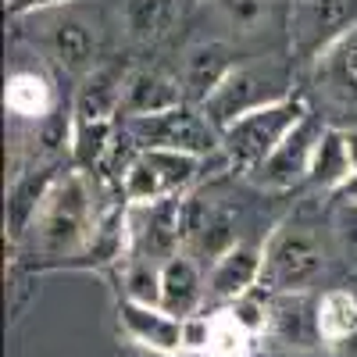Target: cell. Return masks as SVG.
Instances as JSON below:
<instances>
[{
	"label": "cell",
	"mask_w": 357,
	"mask_h": 357,
	"mask_svg": "<svg viewBox=\"0 0 357 357\" xmlns=\"http://www.w3.org/2000/svg\"><path fill=\"white\" fill-rule=\"evenodd\" d=\"M97 200L100 197L93 186V172H82V168L68 165L57 175V183L50 186L43 207L36 211L33 225L25 229L22 240L40 257H50V261L82 257V250L93 240L100 211H104Z\"/></svg>",
	"instance_id": "1"
},
{
	"label": "cell",
	"mask_w": 357,
	"mask_h": 357,
	"mask_svg": "<svg viewBox=\"0 0 357 357\" xmlns=\"http://www.w3.org/2000/svg\"><path fill=\"white\" fill-rule=\"evenodd\" d=\"M307 114H311L307 100L296 97V93L243 114L240 122L222 129V158L240 172H254L261 161L272 158V151L304 122Z\"/></svg>",
	"instance_id": "2"
},
{
	"label": "cell",
	"mask_w": 357,
	"mask_h": 357,
	"mask_svg": "<svg viewBox=\"0 0 357 357\" xmlns=\"http://www.w3.org/2000/svg\"><path fill=\"white\" fill-rule=\"evenodd\" d=\"M122 132L129 136V143L136 151H186L197 158H218L222 154V132L215 129V122L207 118L197 104H178L158 114H129L118 118Z\"/></svg>",
	"instance_id": "3"
},
{
	"label": "cell",
	"mask_w": 357,
	"mask_h": 357,
	"mask_svg": "<svg viewBox=\"0 0 357 357\" xmlns=\"http://www.w3.org/2000/svg\"><path fill=\"white\" fill-rule=\"evenodd\" d=\"M357 29V0H289L286 47L293 65H318L343 36Z\"/></svg>",
	"instance_id": "4"
},
{
	"label": "cell",
	"mask_w": 357,
	"mask_h": 357,
	"mask_svg": "<svg viewBox=\"0 0 357 357\" xmlns=\"http://www.w3.org/2000/svg\"><path fill=\"white\" fill-rule=\"evenodd\" d=\"M207 158L186 154V151H136L132 161L126 165L118 178V193L129 204H154V200H172L186 197L200 178H204Z\"/></svg>",
	"instance_id": "5"
},
{
	"label": "cell",
	"mask_w": 357,
	"mask_h": 357,
	"mask_svg": "<svg viewBox=\"0 0 357 357\" xmlns=\"http://www.w3.org/2000/svg\"><path fill=\"white\" fill-rule=\"evenodd\" d=\"M321 240L311 225L301 222H282L264 243V264H261V282L268 289H304L321 272Z\"/></svg>",
	"instance_id": "6"
},
{
	"label": "cell",
	"mask_w": 357,
	"mask_h": 357,
	"mask_svg": "<svg viewBox=\"0 0 357 357\" xmlns=\"http://www.w3.org/2000/svg\"><path fill=\"white\" fill-rule=\"evenodd\" d=\"M289 97V75L275 65H236V72L215 89L211 97L200 104V111L215 122V129H229L232 122H240L243 114L264 107V104H275Z\"/></svg>",
	"instance_id": "7"
},
{
	"label": "cell",
	"mask_w": 357,
	"mask_h": 357,
	"mask_svg": "<svg viewBox=\"0 0 357 357\" xmlns=\"http://www.w3.org/2000/svg\"><path fill=\"white\" fill-rule=\"evenodd\" d=\"M325 122H318V114H307L301 126H296L268 161H261L254 172H247L261 190H272V193H286L296 183H307V172H311V158H314V146L321 136Z\"/></svg>",
	"instance_id": "8"
},
{
	"label": "cell",
	"mask_w": 357,
	"mask_h": 357,
	"mask_svg": "<svg viewBox=\"0 0 357 357\" xmlns=\"http://www.w3.org/2000/svg\"><path fill=\"white\" fill-rule=\"evenodd\" d=\"M33 18L47 22L43 47L50 50L54 65H61L72 75H86L89 68L97 65L100 40H97V29L89 25L82 15H75L68 8H54V11H43V15H33Z\"/></svg>",
	"instance_id": "9"
},
{
	"label": "cell",
	"mask_w": 357,
	"mask_h": 357,
	"mask_svg": "<svg viewBox=\"0 0 357 357\" xmlns=\"http://www.w3.org/2000/svg\"><path fill=\"white\" fill-rule=\"evenodd\" d=\"M57 175H61V168L50 158H40V161L33 158L18 172H11V186H8V232H11V240H22L25 229L33 225L50 186L57 183Z\"/></svg>",
	"instance_id": "10"
},
{
	"label": "cell",
	"mask_w": 357,
	"mask_h": 357,
	"mask_svg": "<svg viewBox=\"0 0 357 357\" xmlns=\"http://www.w3.org/2000/svg\"><path fill=\"white\" fill-rule=\"evenodd\" d=\"M126 79L129 72L122 65H93L79 89H75V100H72V114L75 118H89V122H118L122 114V97H126Z\"/></svg>",
	"instance_id": "11"
},
{
	"label": "cell",
	"mask_w": 357,
	"mask_h": 357,
	"mask_svg": "<svg viewBox=\"0 0 357 357\" xmlns=\"http://www.w3.org/2000/svg\"><path fill=\"white\" fill-rule=\"evenodd\" d=\"M236 54L229 43L222 40H204V43H193L186 50V65H183V89H186V100L190 104H204L215 89L236 72Z\"/></svg>",
	"instance_id": "12"
},
{
	"label": "cell",
	"mask_w": 357,
	"mask_h": 357,
	"mask_svg": "<svg viewBox=\"0 0 357 357\" xmlns=\"http://www.w3.org/2000/svg\"><path fill=\"white\" fill-rule=\"evenodd\" d=\"M178 104H186L183 79H175L172 72H165L158 65H143V68H132L126 79V97H122V114L118 118L158 114V111H168Z\"/></svg>",
	"instance_id": "13"
},
{
	"label": "cell",
	"mask_w": 357,
	"mask_h": 357,
	"mask_svg": "<svg viewBox=\"0 0 357 357\" xmlns=\"http://www.w3.org/2000/svg\"><path fill=\"white\" fill-rule=\"evenodd\" d=\"M186 243L197 254H207L218 261L225 250L236 247V229H232V211H225L222 204L193 197L186 200Z\"/></svg>",
	"instance_id": "14"
},
{
	"label": "cell",
	"mask_w": 357,
	"mask_h": 357,
	"mask_svg": "<svg viewBox=\"0 0 357 357\" xmlns=\"http://www.w3.org/2000/svg\"><path fill=\"white\" fill-rule=\"evenodd\" d=\"M118 314H122L126 333L136 343L151 347V350H161V354H178V350H183V318L165 311L161 304L126 301Z\"/></svg>",
	"instance_id": "15"
},
{
	"label": "cell",
	"mask_w": 357,
	"mask_h": 357,
	"mask_svg": "<svg viewBox=\"0 0 357 357\" xmlns=\"http://www.w3.org/2000/svg\"><path fill=\"white\" fill-rule=\"evenodd\" d=\"M4 107L15 122H47L57 111V93L43 72L36 68H18L8 75V89H4Z\"/></svg>",
	"instance_id": "16"
},
{
	"label": "cell",
	"mask_w": 357,
	"mask_h": 357,
	"mask_svg": "<svg viewBox=\"0 0 357 357\" xmlns=\"http://www.w3.org/2000/svg\"><path fill=\"white\" fill-rule=\"evenodd\" d=\"M318 72V89L343 111H357V29L343 36L329 54L314 65Z\"/></svg>",
	"instance_id": "17"
},
{
	"label": "cell",
	"mask_w": 357,
	"mask_h": 357,
	"mask_svg": "<svg viewBox=\"0 0 357 357\" xmlns=\"http://www.w3.org/2000/svg\"><path fill=\"white\" fill-rule=\"evenodd\" d=\"M183 11H186V0H126L122 22H126L129 40L161 43L178 29Z\"/></svg>",
	"instance_id": "18"
},
{
	"label": "cell",
	"mask_w": 357,
	"mask_h": 357,
	"mask_svg": "<svg viewBox=\"0 0 357 357\" xmlns=\"http://www.w3.org/2000/svg\"><path fill=\"white\" fill-rule=\"evenodd\" d=\"M261 264H264V247L236 243L211 268V293L225 296V301H240L254 282H261Z\"/></svg>",
	"instance_id": "19"
},
{
	"label": "cell",
	"mask_w": 357,
	"mask_h": 357,
	"mask_svg": "<svg viewBox=\"0 0 357 357\" xmlns=\"http://www.w3.org/2000/svg\"><path fill=\"white\" fill-rule=\"evenodd\" d=\"M354 172L350 165V143H347V129L340 126H325L314 146V158H311V172H307V183L314 190H336L343 178Z\"/></svg>",
	"instance_id": "20"
},
{
	"label": "cell",
	"mask_w": 357,
	"mask_h": 357,
	"mask_svg": "<svg viewBox=\"0 0 357 357\" xmlns=\"http://www.w3.org/2000/svg\"><path fill=\"white\" fill-rule=\"evenodd\" d=\"M200 268L193 257L186 254H175L161 264V307L178 314V318H190V311L200 301Z\"/></svg>",
	"instance_id": "21"
},
{
	"label": "cell",
	"mask_w": 357,
	"mask_h": 357,
	"mask_svg": "<svg viewBox=\"0 0 357 357\" xmlns=\"http://www.w3.org/2000/svg\"><path fill=\"white\" fill-rule=\"evenodd\" d=\"M118 139V122H89L75 118L72 122V139H68V158L82 172H104L111 151Z\"/></svg>",
	"instance_id": "22"
},
{
	"label": "cell",
	"mask_w": 357,
	"mask_h": 357,
	"mask_svg": "<svg viewBox=\"0 0 357 357\" xmlns=\"http://www.w3.org/2000/svg\"><path fill=\"white\" fill-rule=\"evenodd\" d=\"M314 325H318L321 340H329V343L347 340L357 329V296L347 289H329L318 304Z\"/></svg>",
	"instance_id": "23"
},
{
	"label": "cell",
	"mask_w": 357,
	"mask_h": 357,
	"mask_svg": "<svg viewBox=\"0 0 357 357\" xmlns=\"http://www.w3.org/2000/svg\"><path fill=\"white\" fill-rule=\"evenodd\" d=\"M225 18L232 25H240L243 33H254V29L268 18V11H272V0H218Z\"/></svg>",
	"instance_id": "24"
},
{
	"label": "cell",
	"mask_w": 357,
	"mask_h": 357,
	"mask_svg": "<svg viewBox=\"0 0 357 357\" xmlns=\"http://www.w3.org/2000/svg\"><path fill=\"white\" fill-rule=\"evenodd\" d=\"M75 0H11L8 4V15L11 18H33V15H43V11H54V8H72Z\"/></svg>",
	"instance_id": "25"
},
{
	"label": "cell",
	"mask_w": 357,
	"mask_h": 357,
	"mask_svg": "<svg viewBox=\"0 0 357 357\" xmlns=\"http://www.w3.org/2000/svg\"><path fill=\"white\" fill-rule=\"evenodd\" d=\"M333 200L336 204H347V207H357V172H350L343 183L333 190Z\"/></svg>",
	"instance_id": "26"
},
{
	"label": "cell",
	"mask_w": 357,
	"mask_h": 357,
	"mask_svg": "<svg viewBox=\"0 0 357 357\" xmlns=\"http://www.w3.org/2000/svg\"><path fill=\"white\" fill-rule=\"evenodd\" d=\"M175 357H225V354H218L211 347H200V350H178Z\"/></svg>",
	"instance_id": "27"
},
{
	"label": "cell",
	"mask_w": 357,
	"mask_h": 357,
	"mask_svg": "<svg viewBox=\"0 0 357 357\" xmlns=\"http://www.w3.org/2000/svg\"><path fill=\"white\" fill-rule=\"evenodd\" d=\"M347 143H350V165L357 172V129H347Z\"/></svg>",
	"instance_id": "28"
},
{
	"label": "cell",
	"mask_w": 357,
	"mask_h": 357,
	"mask_svg": "<svg viewBox=\"0 0 357 357\" xmlns=\"http://www.w3.org/2000/svg\"><path fill=\"white\" fill-rule=\"evenodd\" d=\"M8 4H11V0H8Z\"/></svg>",
	"instance_id": "29"
}]
</instances>
